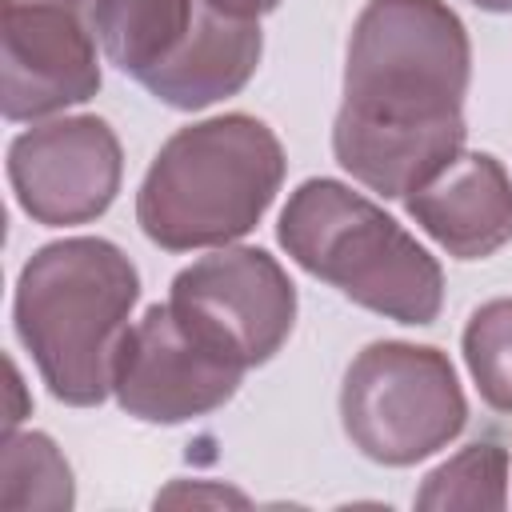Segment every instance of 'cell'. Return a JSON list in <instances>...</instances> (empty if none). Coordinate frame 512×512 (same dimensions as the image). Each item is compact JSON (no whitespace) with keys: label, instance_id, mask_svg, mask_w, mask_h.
Here are the masks:
<instances>
[{"label":"cell","instance_id":"obj_12","mask_svg":"<svg viewBox=\"0 0 512 512\" xmlns=\"http://www.w3.org/2000/svg\"><path fill=\"white\" fill-rule=\"evenodd\" d=\"M200 0H92L96 40L124 76L144 80L192 32Z\"/></svg>","mask_w":512,"mask_h":512},{"label":"cell","instance_id":"obj_11","mask_svg":"<svg viewBox=\"0 0 512 512\" xmlns=\"http://www.w3.org/2000/svg\"><path fill=\"white\" fill-rule=\"evenodd\" d=\"M260 52H264L260 20H232V16L212 12L200 0L192 32L140 84L160 104L180 108V112H196V108H208L224 96H236L256 76Z\"/></svg>","mask_w":512,"mask_h":512},{"label":"cell","instance_id":"obj_9","mask_svg":"<svg viewBox=\"0 0 512 512\" xmlns=\"http://www.w3.org/2000/svg\"><path fill=\"white\" fill-rule=\"evenodd\" d=\"M124 152L108 120L56 116L8 144V184L16 204L44 228L88 224L120 192Z\"/></svg>","mask_w":512,"mask_h":512},{"label":"cell","instance_id":"obj_16","mask_svg":"<svg viewBox=\"0 0 512 512\" xmlns=\"http://www.w3.org/2000/svg\"><path fill=\"white\" fill-rule=\"evenodd\" d=\"M156 504H248V500L232 488H220V484H184V480H176L172 488H164L156 496Z\"/></svg>","mask_w":512,"mask_h":512},{"label":"cell","instance_id":"obj_4","mask_svg":"<svg viewBox=\"0 0 512 512\" xmlns=\"http://www.w3.org/2000/svg\"><path fill=\"white\" fill-rule=\"evenodd\" d=\"M280 248L352 304L396 324H432L444 304L436 256L380 204L340 180H304L276 224Z\"/></svg>","mask_w":512,"mask_h":512},{"label":"cell","instance_id":"obj_7","mask_svg":"<svg viewBox=\"0 0 512 512\" xmlns=\"http://www.w3.org/2000/svg\"><path fill=\"white\" fill-rule=\"evenodd\" d=\"M100 92L92 0H0V112L36 124Z\"/></svg>","mask_w":512,"mask_h":512},{"label":"cell","instance_id":"obj_6","mask_svg":"<svg viewBox=\"0 0 512 512\" xmlns=\"http://www.w3.org/2000/svg\"><path fill=\"white\" fill-rule=\"evenodd\" d=\"M168 304L240 368L268 364L296 324V284L264 248H220L172 276Z\"/></svg>","mask_w":512,"mask_h":512},{"label":"cell","instance_id":"obj_17","mask_svg":"<svg viewBox=\"0 0 512 512\" xmlns=\"http://www.w3.org/2000/svg\"><path fill=\"white\" fill-rule=\"evenodd\" d=\"M204 4L220 16H232V20H260V16L280 8V0H204Z\"/></svg>","mask_w":512,"mask_h":512},{"label":"cell","instance_id":"obj_13","mask_svg":"<svg viewBox=\"0 0 512 512\" xmlns=\"http://www.w3.org/2000/svg\"><path fill=\"white\" fill-rule=\"evenodd\" d=\"M508 504V448L500 440H476L436 464L420 492L416 508L424 512H500Z\"/></svg>","mask_w":512,"mask_h":512},{"label":"cell","instance_id":"obj_2","mask_svg":"<svg viewBox=\"0 0 512 512\" xmlns=\"http://www.w3.org/2000/svg\"><path fill=\"white\" fill-rule=\"evenodd\" d=\"M140 300L136 264L100 236L36 248L20 268L12 320L48 392L92 408L112 392L116 348Z\"/></svg>","mask_w":512,"mask_h":512},{"label":"cell","instance_id":"obj_15","mask_svg":"<svg viewBox=\"0 0 512 512\" xmlns=\"http://www.w3.org/2000/svg\"><path fill=\"white\" fill-rule=\"evenodd\" d=\"M460 344L480 400L496 412H512V296L480 304Z\"/></svg>","mask_w":512,"mask_h":512},{"label":"cell","instance_id":"obj_5","mask_svg":"<svg viewBox=\"0 0 512 512\" xmlns=\"http://www.w3.org/2000/svg\"><path fill=\"white\" fill-rule=\"evenodd\" d=\"M340 424L368 460L408 468L464 432L468 400L440 348L376 340L344 372Z\"/></svg>","mask_w":512,"mask_h":512},{"label":"cell","instance_id":"obj_8","mask_svg":"<svg viewBox=\"0 0 512 512\" xmlns=\"http://www.w3.org/2000/svg\"><path fill=\"white\" fill-rule=\"evenodd\" d=\"M244 372L248 368L196 336L164 300L128 324L112 364V396L136 420L184 424L224 408Z\"/></svg>","mask_w":512,"mask_h":512},{"label":"cell","instance_id":"obj_10","mask_svg":"<svg viewBox=\"0 0 512 512\" xmlns=\"http://www.w3.org/2000/svg\"><path fill=\"white\" fill-rule=\"evenodd\" d=\"M404 208L456 260H484L512 240V176L492 152L460 148Z\"/></svg>","mask_w":512,"mask_h":512},{"label":"cell","instance_id":"obj_1","mask_svg":"<svg viewBox=\"0 0 512 512\" xmlns=\"http://www.w3.org/2000/svg\"><path fill=\"white\" fill-rule=\"evenodd\" d=\"M468 76V28L444 0H368L344 56L336 164L384 200H404L464 148Z\"/></svg>","mask_w":512,"mask_h":512},{"label":"cell","instance_id":"obj_18","mask_svg":"<svg viewBox=\"0 0 512 512\" xmlns=\"http://www.w3.org/2000/svg\"><path fill=\"white\" fill-rule=\"evenodd\" d=\"M468 4H476L484 12H512V0H468Z\"/></svg>","mask_w":512,"mask_h":512},{"label":"cell","instance_id":"obj_14","mask_svg":"<svg viewBox=\"0 0 512 512\" xmlns=\"http://www.w3.org/2000/svg\"><path fill=\"white\" fill-rule=\"evenodd\" d=\"M76 504L72 468L44 432H4L0 448V508L64 512Z\"/></svg>","mask_w":512,"mask_h":512},{"label":"cell","instance_id":"obj_3","mask_svg":"<svg viewBox=\"0 0 512 512\" xmlns=\"http://www.w3.org/2000/svg\"><path fill=\"white\" fill-rule=\"evenodd\" d=\"M284 168L276 132L248 112L188 124L152 156L136 192V224L164 252L224 248L260 224Z\"/></svg>","mask_w":512,"mask_h":512}]
</instances>
